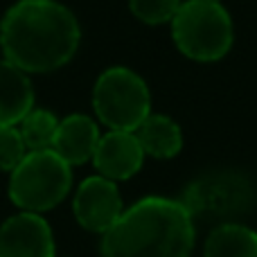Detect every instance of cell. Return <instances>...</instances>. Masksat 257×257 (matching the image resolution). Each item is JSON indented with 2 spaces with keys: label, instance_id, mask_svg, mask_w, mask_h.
Masks as SVG:
<instances>
[{
  "label": "cell",
  "instance_id": "obj_16",
  "mask_svg": "<svg viewBox=\"0 0 257 257\" xmlns=\"http://www.w3.org/2000/svg\"><path fill=\"white\" fill-rule=\"evenodd\" d=\"M205 3H221V0H205Z\"/></svg>",
  "mask_w": 257,
  "mask_h": 257
},
{
  "label": "cell",
  "instance_id": "obj_7",
  "mask_svg": "<svg viewBox=\"0 0 257 257\" xmlns=\"http://www.w3.org/2000/svg\"><path fill=\"white\" fill-rule=\"evenodd\" d=\"M0 257H54L48 221L34 212H18L0 226Z\"/></svg>",
  "mask_w": 257,
  "mask_h": 257
},
{
  "label": "cell",
  "instance_id": "obj_5",
  "mask_svg": "<svg viewBox=\"0 0 257 257\" xmlns=\"http://www.w3.org/2000/svg\"><path fill=\"white\" fill-rule=\"evenodd\" d=\"M93 108L108 131H136L151 113L149 86L126 66L106 68L93 86Z\"/></svg>",
  "mask_w": 257,
  "mask_h": 257
},
{
  "label": "cell",
  "instance_id": "obj_15",
  "mask_svg": "<svg viewBox=\"0 0 257 257\" xmlns=\"http://www.w3.org/2000/svg\"><path fill=\"white\" fill-rule=\"evenodd\" d=\"M27 154L18 126H0V169L14 172Z\"/></svg>",
  "mask_w": 257,
  "mask_h": 257
},
{
  "label": "cell",
  "instance_id": "obj_8",
  "mask_svg": "<svg viewBox=\"0 0 257 257\" xmlns=\"http://www.w3.org/2000/svg\"><path fill=\"white\" fill-rule=\"evenodd\" d=\"M145 151L133 131H108L99 138L93 154V165L99 176L108 181H126L140 172Z\"/></svg>",
  "mask_w": 257,
  "mask_h": 257
},
{
  "label": "cell",
  "instance_id": "obj_9",
  "mask_svg": "<svg viewBox=\"0 0 257 257\" xmlns=\"http://www.w3.org/2000/svg\"><path fill=\"white\" fill-rule=\"evenodd\" d=\"M99 138H102V133H99V126L93 117L84 115V113H72V115L59 120L52 151L61 156L70 167L84 165L93 160Z\"/></svg>",
  "mask_w": 257,
  "mask_h": 257
},
{
  "label": "cell",
  "instance_id": "obj_13",
  "mask_svg": "<svg viewBox=\"0 0 257 257\" xmlns=\"http://www.w3.org/2000/svg\"><path fill=\"white\" fill-rule=\"evenodd\" d=\"M57 128H59V117L54 115L52 111L32 108V111L23 117L18 131H21L27 151H43V149H52Z\"/></svg>",
  "mask_w": 257,
  "mask_h": 257
},
{
  "label": "cell",
  "instance_id": "obj_14",
  "mask_svg": "<svg viewBox=\"0 0 257 257\" xmlns=\"http://www.w3.org/2000/svg\"><path fill=\"white\" fill-rule=\"evenodd\" d=\"M183 0H128V9L138 21L147 25H163L172 23Z\"/></svg>",
  "mask_w": 257,
  "mask_h": 257
},
{
  "label": "cell",
  "instance_id": "obj_10",
  "mask_svg": "<svg viewBox=\"0 0 257 257\" xmlns=\"http://www.w3.org/2000/svg\"><path fill=\"white\" fill-rule=\"evenodd\" d=\"M34 108V88L30 75L0 59V126H18Z\"/></svg>",
  "mask_w": 257,
  "mask_h": 257
},
{
  "label": "cell",
  "instance_id": "obj_2",
  "mask_svg": "<svg viewBox=\"0 0 257 257\" xmlns=\"http://www.w3.org/2000/svg\"><path fill=\"white\" fill-rule=\"evenodd\" d=\"M194 223L185 203L147 196L104 232L102 257H190Z\"/></svg>",
  "mask_w": 257,
  "mask_h": 257
},
{
  "label": "cell",
  "instance_id": "obj_3",
  "mask_svg": "<svg viewBox=\"0 0 257 257\" xmlns=\"http://www.w3.org/2000/svg\"><path fill=\"white\" fill-rule=\"evenodd\" d=\"M169 25L174 45L192 61H219L232 48V18L221 3L183 0Z\"/></svg>",
  "mask_w": 257,
  "mask_h": 257
},
{
  "label": "cell",
  "instance_id": "obj_4",
  "mask_svg": "<svg viewBox=\"0 0 257 257\" xmlns=\"http://www.w3.org/2000/svg\"><path fill=\"white\" fill-rule=\"evenodd\" d=\"M9 174V199L21 212H48L72 187V167L52 149L27 151Z\"/></svg>",
  "mask_w": 257,
  "mask_h": 257
},
{
  "label": "cell",
  "instance_id": "obj_11",
  "mask_svg": "<svg viewBox=\"0 0 257 257\" xmlns=\"http://www.w3.org/2000/svg\"><path fill=\"white\" fill-rule=\"evenodd\" d=\"M133 133H136L145 156H151V158L167 160L183 149V131L169 115L149 113L147 120Z\"/></svg>",
  "mask_w": 257,
  "mask_h": 257
},
{
  "label": "cell",
  "instance_id": "obj_6",
  "mask_svg": "<svg viewBox=\"0 0 257 257\" xmlns=\"http://www.w3.org/2000/svg\"><path fill=\"white\" fill-rule=\"evenodd\" d=\"M72 212L81 228L104 235L124 212L115 181H108L99 174L81 181V185L75 192Z\"/></svg>",
  "mask_w": 257,
  "mask_h": 257
},
{
  "label": "cell",
  "instance_id": "obj_12",
  "mask_svg": "<svg viewBox=\"0 0 257 257\" xmlns=\"http://www.w3.org/2000/svg\"><path fill=\"white\" fill-rule=\"evenodd\" d=\"M205 257H257V232L241 223H223L210 232Z\"/></svg>",
  "mask_w": 257,
  "mask_h": 257
},
{
  "label": "cell",
  "instance_id": "obj_1",
  "mask_svg": "<svg viewBox=\"0 0 257 257\" xmlns=\"http://www.w3.org/2000/svg\"><path fill=\"white\" fill-rule=\"evenodd\" d=\"M79 43V21L57 0H18L0 21L5 59L27 75L63 68L77 54Z\"/></svg>",
  "mask_w": 257,
  "mask_h": 257
}]
</instances>
